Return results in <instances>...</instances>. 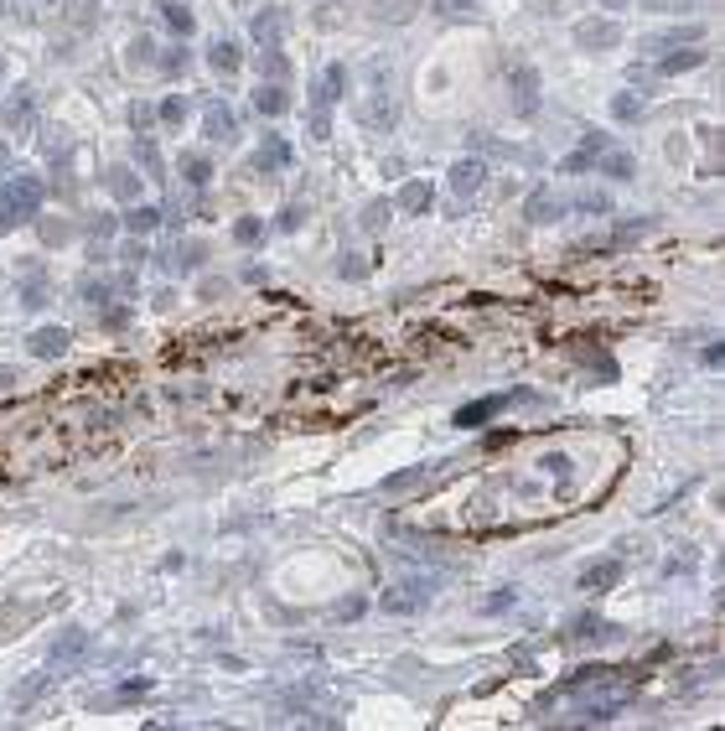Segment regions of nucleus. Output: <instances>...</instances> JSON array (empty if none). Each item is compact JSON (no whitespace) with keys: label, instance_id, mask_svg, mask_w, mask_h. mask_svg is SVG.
<instances>
[{"label":"nucleus","instance_id":"19","mask_svg":"<svg viewBox=\"0 0 725 731\" xmlns=\"http://www.w3.org/2000/svg\"><path fill=\"white\" fill-rule=\"evenodd\" d=\"M181 182H187V187H208L212 182V161L203 151H181Z\"/></svg>","mask_w":725,"mask_h":731},{"label":"nucleus","instance_id":"43","mask_svg":"<svg viewBox=\"0 0 725 731\" xmlns=\"http://www.w3.org/2000/svg\"><path fill=\"white\" fill-rule=\"evenodd\" d=\"M259 234H265L259 218H239V223H234V239H239V244H259Z\"/></svg>","mask_w":725,"mask_h":731},{"label":"nucleus","instance_id":"5","mask_svg":"<svg viewBox=\"0 0 725 731\" xmlns=\"http://www.w3.org/2000/svg\"><path fill=\"white\" fill-rule=\"evenodd\" d=\"M482 182H487V161H482V156H461V161L451 166V192H456V197H477Z\"/></svg>","mask_w":725,"mask_h":731},{"label":"nucleus","instance_id":"17","mask_svg":"<svg viewBox=\"0 0 725 731\" xmlns=\"http://www.w3.org/2000/svg\"><path fill=\"white\" fill-rule=\"evenodd\" d=\"M430 208V182H404L399 187V197H394V213H425Z\"/></svg>","mask_w":725,"mask_h":731},{"label":"nucleus","instance_id":"12","mask_svg":"<svg viewBox=\"0 0 725 731\" xmlns=\"http://www.w3.org/2000/svg\"><path fill=\"white\" fill-rule=\"evenodd\" d=\"M622 581V560H596L580 571V591H611Z\"/></svg>","mask_w":725,"mask_h":731},{"label":"nucleus","instance_id":"39","mask_svg":"<svg viewBox=\"0 0 725 731\" xmlns=\"http://www.w3.org/2000/svg\"><path fill=\"white\" fill-rule=\"evenodd\" d=\"M306 120H311V135H316V141H327V135H332V109H327V104H311V115H306Z\"/></svg>","mask_w":725,"mask_h":731},{"label":"nucleus","instance_id":"55","mask_svg":"<svg viewBox=\"0 0 725 731\" xmlns=\"http://www.w3.org/2000/svg\"><path fill=\"white\" fill-rule=\"evenodd\" d=\"M124 322H130V311H124V306H109V311H104V327H124Z\"/></svg>","mask_w":725,"mask_h":731},{"label":"nucleus","instance_id":"32","mask_svg":"<svg viewBox=\"0 0 725 731\" xmlns=\"http://www.w3.org/2000/svg\"><path fill=\"white\" fill-rule=\"evenodd\" d=\"M637 115H642V99H637V93H617V99H611V120L633 125Z\"/></svg>","mask_w":725,"mask_h":731},{"label":"nucleus","instance_id":"27","mask_svg":"<svg viewBox=\"0 0 725 731\" xmlns=\"http://www.w3.org/2000/svg\"><path fill=\"white\" fill-rule=\"evenodd\" d=\"M249 31H254V42H265V47H280V11H259Z\"/></svg>","mask_w":725,"mask_h":731},{"label":"nucleus","instance_id":"30","mask_svg":"<svg viewBox=\"0 0 725 731\" xmlns=\"http://www.w3.org/2000/svg\"><path fill=\"white\" fill-rule=\"evenodd\" d=\"M155 120L177 130V125L187 120V99H181V93H166V99H161V109H155Z\"/></svg>","mask_w":725,"mask_h":731},{"label":"nucleus","instance_id":"48","mask_svg":"<svg viewBox=\"0 0 725 731\" xmlns=\"http://www.w3.org/2000/svg\"><path fill=\"white\" fill-rule=\"evenodd\" d=\"M301 218H306V208H301V203H291V208L280 213V234H296V229H301Z\"/></svg>","mask_w":725,"mask_h":731},{"label":"nucleus","instance_id":"44","mask_svg":"<svg viewBox=\"0 0 725 731\" xmlns=\"http://www.w3.org/2000/svg\"><path fill=\"white\" fill-rule=\"evenodd\" d=\"M130 125H135V135H151L155 109H151V104H135V109H130Z\"/></svg>","mask_w":725,"mask_h":731},{"label":"nucleus","instance_id":"42","mask_svg":"<svg viewBox=\"0 0 725 731\" xmlns=\"http://www.w3.org/2000/svg\"><path fill=\"white\" fill-rule=\"evenodd\" d=\"M42 239H47V244H68V239H73V223H62V218H58V223L42 218Z\"/></svg>","mask_w":725,"mask_h":731},{"label":"nucleus","instance_id":"49","mask_svg":"<svg viewBox=\"0 0 725 731\" xmlns=\"http://www.w3.org/2000/svg\"><path fill=\"white\" fill-rule=\"evenodd\" d=\"M539 467H544V472H560V478H565V472H570V457H565V452H544Z\"/></svg>","mask_w":725,"mask_h":731},{"label":"nucleus","instance_id":"2","mask_svg":"<svg viewBox=\"0 0 725 731\" xmlns=\"http://www.w3.org/2000/svg\"><path fill=\"white\" fill-rule=\"evenodd\" d=\"M446 586V571H410V576H399L384 586V597H378V607L394 612V617H410V612L430 607V597Z\"/></svg>","mask_w":725,"mask_h":731},{"label":"nucleus","instance_id":"18","mask_svg":"<svg viewBox=\"0 0 725 731\" xmlns=\"http://www.w3.org/2000/svg\"><path fill=\"white\" fill-rule=\"evenodd\" d=\"M161 21H166V27L177 31L181 42H187V36L197 31V16H192V11H187L181 0H161Z\"/></svg>","mask_w":725,"mask_h":731},{"label":"nucleus","instance_id":"57","mask_svg":"<svg viewBox=\"0 0 725 731\" xmlns=\"http://www.w3.org/2000/svg\"><path fill=\"white\" fill-rule=\"evenodd\" d=\"M642 11H668V5H679V0H637Z\"/></svg>","mask_w":725,"mask_h":731},{"label":"nucleus","instance_id":"51","mask_svg":"<svg viewBox=\"0 0 725 731\" xmlns=\"http://www.w3.org/2000/svg\"><path fill=\"white\" fill-rule=\"evenodd\" d=\"M337 275H353V280H358V275H368L362 254H342V260H337Z\"/></svg>","mask_w":725,"mask_h":731},{"label":"nucleus","instance_id":"3","mask_svg":"<svg viewBox=\"0 0 725 731\" xmlns=\"http://www.w3.org/2000/svg\"><path fill=\"white\" fill-rule=\"evenodd\" d=\"M508 99H514V109L523 120L539 115V73H534L529 62H518L514 73H508Z\"/></svg>","mask_w":725,"mask_h":731},{"label":"nucleus","instance_id":"47","mask_svg":"<svg viewBox=\"0 0 725 731\" xmlns=\"http://www.w3.org/2000/svg\"><path fill=\"white\" fill-rule=\"evenodd\" d=\"M47 679H52V674H47V670H36V674L27 679V685L16 690V701H31V695H42V685H47Z\"/></svg>","mask_w":725,"mask_h":731},{"label":"nucleus","instance_id":"54","mask_svg":"<svg viewBox=\"0 0 725 731\" xmlns=\"http://www.w3.org/2000/svg\"><path fill=\"white\" fill-rule=\"evenodd\" d=\"M16 384H21V374H16L11 364H0V395H5V390H16Z\"/></svg>","mask_w":725,"mask_h":731},{"label":"nucleus","instance_id":"50","mask_svg":"<svg viewBox=\"0 0 725 731\" xmlns=\"http://www.w3.org/2000/svg\"><path fill=\"white\" fill-rule=\"evenodd\" d=\"M146 690H151V679H146V674H140V679H124L115 701H135V695H146Z\"/></svg>","mask_w":725,"mask_h":731},{"label":"nucleus","instance_id":"15","mask_svg":"<svg viewBox=\"0 0 725 731\" xmlns=\"http://www.w3.org/2000/svg\"><path fill=\"white\" fill-rule=\"evenodd\" d=\"M120 223H124V234H155V223H161V208H155V203H130Z\"/></svg>","mask_w":725,"mask_h":731},{"label":"nucleus","instance_id":"34","mask_svg":"<svg viewBox=\"0 0 725 731\" xmlns=\"http://www.w3.org/2000/svg\"><path fill=\"white\" fill-rule=\"evenodd\" d=\"M570 208H580V213H611V197H606V192H580V197H575Z\"/></svg>","mask_w":725,"mask_h":731},{"label":"nucleus","instance_id":"46","mask_svg":"<svg viewBox=\"0 0 725 731\" xmlns=\"http://www.w3.org/2000/svg\"><path fill=\"white\" fill-rule=\"evenodd\" d=\"M648 229H653L648 218H637V223H622V229H617V244H633V239H642Z\"/></svg>","mask_w":725,"mask_h":731},{"label":"nucleus","instance_id":"40","mask_svg":"<svg viewBox=\"0 0 725 731\" xmlns=\"http://www.w3.org/2000/svg\"><path fill=\"white\" fill-rule=\"evenodd\" d=\"M394 213V203H384V197H373L368 208H362V229H384V218Z\"/></svg>","mask_w":725,"mask_h":731},{"label":"nucleus","instance_id":"14","mask_svg":"<svg viewBox=\"0 0 725 731\" xmlns=\"http://www.w3.org/2000/svg\"><path fill=\"white\" fill-rule=\"evenodd\" d=\"M254 166H259V172H285V166H291V146H285L280 135H265L259 151H254Z\"/></svg>","mask_w":725,"mask_h":731},{"label":"nucleus","instance_id":"53","mask_svg":"<svg viewBox=\"0 0 725 731\" xmlns=\"http://www.w3.org/2000/svg\"><path fill=\"white\" fill-rule=\"evenodd\" d=\"M514 602H518V591H514V586H503L498 597H487V612H503V607H514Z\"/></svg>","mask_w":725,"mask_h":731},{"label":"nucleus","instance_id":"31","mask_svg":"<svg viewBox=\"0 0 725 731\" xmlns=\"http://www.w3.org/2000/svg\"><path fill=\"white\" fill-rule=\"evenodd\" d=\"M420 478H430V467H404V472L384 478V493H410V487L420 483Z\"/></svg>","mask_w":725,"mask_h":731},{"label":"nucleus","instance_id":"10","mask_svg":"<svg viewBox=\"0 0 725 731\" xmlns=\"http://www.w3.org/2000/svg\"><path fill=\"white\" fill-rule=\"evenodd\" d=\"M689 47V42H705V27H668V31H653V36H642L637 47L642 52H664V47Z\"/></svg>","mask_w":725,"mask_h":731},{"label":"nucleus","instance_id":"22","mask_svg":"<svg viewBox=\"0 0 725 731\" xmlns=\"http://www.w3.org/2000/svg\"><path fill=\"white\" fill-rule=\"evenodd\" d=\"M203 260H208V244H197V239H187V244L171 249V270H177V275H192Z\"/></svg>","mask_w":725,"mask_h":731},{"label":"nucleus","instance_id":"21","mask_svg":"<svg viewBox=\"0 0 725 731\" xmlns=\"http://www.w3.org/2000/svg\"><path fill=\"white\" fill-rule=\"evenodd\" d=\"M109 192H115L120 203H140V177H135V166H109Z\"/></svg>","mask_w":725,"mask_h":731},{"label":"nucleus","instance_id":"25","mask_svg":"<svg viewBox=\"0 0 725 731\" xmlns=\"http://www.w3.org/2000/svg\"><path fill=\"white\" fill-rule=\"evenodd\" d=\"M78 296L104 311V306L115 301V280H93V275H84V280H78Z\"/></svg>","mask_w":725,"mask_h":731},{"label":"nucleus","instance_id":"29","mask_svg":"<svg viewBox=\"0 0 725 731\" xmlns=\"http://www.w3.org/2000/svg\"><path fill=\"white\" fill-rule=\"evenodd\" d=\"M155 68H161L166 78H177V73H187V68H192V52L177 42V47H166V58H155Z\"/></svg>","mask_w":725,"mask_h":731},{"label":"nucleus","instance_id":"20","mask_svg":"<svg viewBox=\"0 0 725 731\" xmlns=\"http://www.w3.org/2000/svg\"><path fill=\"white\" fill-rule=\"evenodd\" d=\"M342 89H347V68H342V62H332V68L322 73V89H316V99H311V104H327V109H332L337 99H342Z\"/></svg>","mask_w":725,"mask_h":731},{"label":"nucleus","instance_id":"41","mask_svg":"<svg viewBox=\"0 0 725 731\" xmlns=\"http://www.w3.org/2000/svg\"><path fill=\"white\" fill-rule=\"evenodd\" d=\"M42 296H47V291H42V275L27 270V285H21V306H27V311H36V306H42Z\"/></svg>","mask_w":725,"mask_h":731},{"label":"nucleus","instance_id":"24","mask_svg":"<svg viewBox=\"0 0 725 731\" xmlns=\"http://www.w3.org/2000/svg\"><path fill=\"white\" fill-rule=\"evenodd\" d=\"M239 62H243L239 47H234V42H223V36L208 47V68H212V73H239Z\"/></svg>","mask_w":725,"mask_h":731},{"label":"nucleus","instance_id":"56","mask_svg":"<svg viewBox=\"0 0 725 731\" xmlns=\"http://www.w3.org/2000/svg\"><path fill=\"white\" fill-rule=\"evenodd\" d=\"M580 151H591L596 161H602V151H606V135H586V141H580Z\"/></svg>","mask_w":725,"mask_h":731},{"label":"nucleus","instance_id":"58","mask_svg":"<svg viewBox=\"0 0 725 731\" xmlns=\"http://www.w3.org/2000/svg\"><path fill=\"white\" fill-rule=\"evenodd\" d=\"M633 0H602V11H627Z\"/></svg>","mask_w":725,"mask_h":731},{"label":"nucleus","instance_id":"37","mask_svg":"<svg viewBox=\"0 0 725 731\" xmlns=\"http://www.w3.org/2000/svg\"><path fill=\"white\" fill-rule=\"evenodd\" d=\"M0 120L11 125V130H16V125H31V99H27V93H21V99H11V104H5V115H0Z\"/></svg>","mask_w":725,"mask_h":731},{"label":"nucleus","instance_id":"28","mask_svg":"<svg viewBox=\"0 0 725 731\" xmlns=\"http://www.w3.org/2000/svg\"><path fill=\"white\" fill-rule=\"evenodd\" d=\"M259 73H265L270 84H285V78H291V62L280 58V47H265V58H259Z\"/></svg>","mask_w":725,"mask_h":731},{"label":"nucleus","instance_id":"45","mask_svg":"<svg viewBox=\"0 0 725 731\" xmlns=\"http://www.w3.org/2000/svg\"><path fill=\"white\" fill-rule=\"evenodd\" d=\"M591 166H596V156H591V151H575V156L560 161V172H591Z\"/></svg>","mask_w":725,"mask_h":731},{"label":"nucleus","instance_id":"23","mask_svg":"<svg viewBox=\"0 0 725 731\" xmlns=\"http://www.w3.org/2000/svg\"><path fill=\"white\" fill-rule=\"evenodd\" d=\"M135 161L151 172V182H166V161H161V151H155L151 135H135Z\"/></svg>","mask_w":725,"mask_h":731},{"label":"nucleus","instance_id":"9","mask_svg":"<svg viewBox=\"0 0 725 731\" xmlns=\"http://www.w3.org/2000/svg\"><path fill=\"white\" fill-rule=\"evenodd\" d=\"M27 342H31V358H62L68 342H73V333H68V327H36Z\"/></svg>","mask_w":725,"mask_h":731},{"label":"nucleus","instance_id":"7","mask_svg":"<svg viewBox=\"0 0 725 731\" xmlns=\"http://www.w3.org/2000/svg\"><path fill=\"white\" fill-rule=\"evenodd\" d=\"M203 135H208L212 146H228V141L239 135L234 109H228V104H208V109H203Z\"/></svg>","mask_w":725,"mask_h":731},{"label":"nucleus","instance_id":"11","mask_svg":"<svg viewBox=\"0 0 725 731\" xmlns=\"http://www.w3.org/2000/svg\"><path fill=\"white\" fill-rule=\"evenodd\" d=\"M565 208H570L565 197H554L549 187H539V192H534V197L523 203V218H529V223H554V218L565 213Z\"/></svg>","mask_w":725,"mask_h":731},{"label":"nucleus","instance_id":"8","mask_svg":"<svg viewBox=\"0 0 725 731\" xmlns=\"http://www.w3.org/2000/svg\"><path fill=\"white\" fill-rule=\"evenodd\" d=\"M514 399H529V395H487V399H477V405H466V410H456V426H466V430L487 426V421H492L498 410H508Z\"/></svg>","mask_w":725,"mask_h":731},{"label":"nucleus","instance_id":"61","mask_svg":"<svg viewBox=\"0 0 725 731\" xmlns=\"http://www.w3.org/2000/svg\"><path fill=\"white\" fill-rule=\"evenodd\" d=\"M47 5H58V0H47Z\"/></svg>","mask_w":725,"mask_h":731},{"label":"nucleus","instance_id":"36","mask_svg":"<svg viewBox=\"0 0 725 731\" xmlns=\"http://www.w3.org/2000/svg\"><path fill=\"white\" fill-rule=\"evenodd\" d=\"M130 62H135V68H155V42L151 36H135V42H130Z\"/></svg>","mask_w":725,"mask_h":731},{"label":"nucleus","instance_id":"4","mask_svg":"<svg viewBox=\"0 0 725 731\" xmlns=\"http://www.w3.org/2000/svg\"><path fill=\"white\" fill-rule=\"evenodd\" d=\"M570 36H575V47H580V52H606V47H617V42H622V27H617L611 16H602V21H580Z\"/></svg>","mask_w":725,"mask_h":731},{"label":"nucleus","instance_id":"16","mask_svg":"<svg viewBox=\"0 0 725 731\" xmlns=\"http://www.w3.org/2000/svg\"><path fill=\"white\" fill-rule=\"evenodd\" d=\"M705 58H710V52H705L699 42H689L684 52H668V58L658 62V73H664V78H673V73H689V68H705Z\"/></svg>","mask_w":725,"mask_h":731},{"label":"nucleus","instance_id":"1","mask_svg":"<svg viewBox=\"0 0 725 731\" xmlns=\"http://www.w3.org/2000/svg\"><path fill=\"white\" fill-rule=\"evenodd\" d=\"M42 203H47V187L42 177H11L0 187V239L21 223H36L42 218Z\"/></svg>","mask_w":725,"mask_h":731},{"label":"nucleus","instance_id":"35","mask_svg":"<svg viewBox=\"0 0 725 731\" xmlns=\"http://www.w3.org/2000/svg\"><path fill=\"white\" fill-rule=\"evenodd\" d=\"M435 5V16H472V11H482V0H430Z\"/></svg>","mask_w":725,"mask_h":731},{"label":"nucleus","instance_id":"6","mask_svg":"<svg viewBox=\"0 0 725 731\" xmlns=\"http://www.w3.org/2000/svg\"><path fill=\"white\" fill-rule=\"evenodd\" d=\"M89 648H93V633L73 623V628H62L58 639H52V664H73V659H84Z\"/></svg>","mask_w":725,"mask_h":731},{"label":"nucleus","instance_id":"52","mask_svg":"<svg viewBox=\"0 0 725 731\" xmlns=\"http://www.w3.org/2000/svg\"><path fill=\"white\" fill-rule=\"evenodd\" d=\"M120 254H124V265H140V260H146V244H140V234H130Z\"/></svg>","mask_w":725,"mask_h":731},{"label":"nucleus","instance_id":"60","mask_svg":"<svg viewBox=\"0 0 725 731\" xmlns=\"http://www.w3.org/2000/svg\"><path fill=\"white\" fill-rule=\"evenodd\" d=\"M0 73H5V62H0Z\"/></svg>","mask_w":725,"mask_h":731},{"label":"nucleus","instance_id":"33","mask_svg":"<svg viewBox=\"0 0 725 731\" xmlns=\"http://www.w3.org/2000/svg\"><path fill=\"white\" fill-rule=\"evenodd\" d=\"M410 5H420V0H378V5H373V21H404V16H410Z\"/></svg>","mask_w":725,"mask_h":731},{"label":"nucleus","instance_id":"38","mask_svg":"<svg viewBox=\"0 0 725 731\" xmlns=\"http://www.w3.org/2000/svg\"><path fill=\"white\" fill-rule=\"evenodd\" d=\"M617 711H622V701H591L586 711H580V721H591V727H596V721H611Z\"/></svg>","mask_w":725,"mask_h":731},{"label":"nucleus","instance_id":"59","mask_svg":"<svg viewBox=\"0 0 725 731\" xmlns=\"http://www.w3.org/2000/svg\"><path fill=\"white\" fill-rule=\"evenodd\" d=\"M5 166H11V151H5V146H0V172H5Z\"/></svg>","mask_w":725,"mask_h":731},{"label":"nucleus","instance_id":"13","mask_svg":"<svg viewBox=\"0 0 725 731\" xmlns=\"http://www.w3.org/2000/svg\"><path fill=\"white\" fill-rule=\"evenodd\" d=\"M254 109H259L265 120L285 115V109H291V93H285V84H265V78H259V89H254Z\"/></svg>","mask_w":725,"mask_h":731},{"label":"nucleus","instance_id":"26","mask_svg":"<svg viewBox=\"0 0 725 731\" xmlns=\"http://www.w3.org/2000/svg\"><path fill=\"white\" fill-rule=\"evenodd\" d=\"M606 161H602V172L611 177V182H633V172H637V161L627 151H602Z\"/></svg>","mask_w":725,"mask_h":731}]
</instances>
